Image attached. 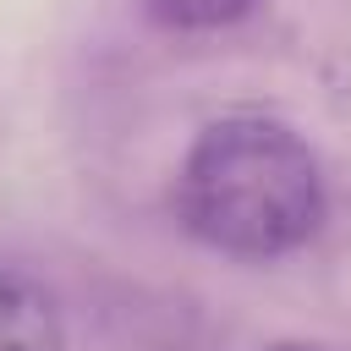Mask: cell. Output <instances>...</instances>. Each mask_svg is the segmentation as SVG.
I'll use <instances>...</instances> for the list:
<instances>
[{
  "instance_id": "277c9868",
  "label": "cell",
  "mask_w": 351,
  "mask_h": 351,
  "mask_svg": "<svg viewBox=\"0 0 351 351\" xmlns=\"http://www.w3.org/2000/svg\"><path fill=\"white\" fill-rule=\"evenodd\" d=\"M263 351H335V346H313V340H274Z\"/></svg>"
},
{
  "instance_id": "3957f363",
  "label": "cell",
  "mask_w": 351,
  "mask_h": 351,
  "mask_svg": "<svg viewBox=\"0 0 351 351\" xmlns=\"http://www.w3.org/2000/svg\"><path fill=\"white\" fill-rule=\"evenodd\" d=\"M263 0H148V11L165 22V27H181V33H214V27H230L241 16H252Z\"/></svg>"
},
{
  "instance_id": "6da1fadb",
  "label": "cell",
  "mask_w": 351,
  "mask_h": 351,
  "mask_svg": "<svg viewBox=\"0 0 351 351\" xmlns=\"http://www.w3.org/2000/svg\"><path fill=\"white\" fill-rule=\"evenodd\" d=\"M324 208L329 197L318 154L274 115L208 121L176 170L181 225L230 258H285L307 247Z\"/></svg>"
},
{
  "instance_id": "7a4b0ae2",
  "label": "cell",
  "mask_w": 351,
  "mask_h": 351,
  "mask_svg": "<svg viewBox=\"0 0 351 351\" xmlns=\"http://www.w3.org/2000/svg\"><path fill=\"white\" fill-rule=\"evenodd\" d=\"M0 351H66L55 296L11 263H0Z\"/></svg>"
}]
</instances>
